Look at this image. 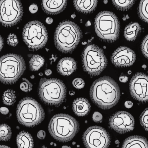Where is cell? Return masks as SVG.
I'll use <instances>...</instances> for the list:
<instances>
[{
	"instance_id": "50",
	"label": "cell",
	"mask_w": 148,
	"mask_h": 148,
	"mask_svg": "<svg viewBox=\"0 0 148 148\" xmlns=\"http://www.w3.org/2000/svg\"><path fill=\"white\" fill-rule=\"evenodd\" d=\"M34 75H32L31 76V77H30V78H31V79H34Z\"/></svg>"
},
{
	"instance_id": "43",
	"label": "cell",
	"mask_w": 148,
	"mask_h": 148,
	"mask_svg": "<svg viewBox=\"0 0 148 148\" xmlns=\"http://www.w3.org/2000/svg\"><path fill=\"white\" fill-rule=\"evenodd\" d=\"M0 148H10L8 146H3V145H0Z\"/></svg>"
},
{
	"instance_id": "38",
	"label": "cell",
	"mask_w": 148,
	"mask_h": 148,
	"mask_svg": "<svg viewBox=\"0 0 148 148\" xmlns=\"http://www.w3.org/2000/svg\"><path fill=\"white\" fill-rule=\"evenodd\" d=\"M53 20L51 17H48L46 19V22L48 24L53 23Z\"/></svg>"
},
{
	"instance_id": "30",
	"label": "cell",
	"mask_w": 148,
	"mask_h": 148,
	"mask_svg": "<svg viewBox=\"0 0 148 148\" xmlns=\"http://www.w3.org/2000/svg\"><path fill=\"white\" fill-rule=\"evenodd\" d=\"M141 48L143 55L148 59V34L143 39L142 43Z\"/></svg>"
},
{
	"instance_id": "17",
	"label": "cell",
	"mask_w": 148,
	"mask_h": 148,
	"mask_svg": "<svg viewBox=\"0 0 148 148\" xmlns=\"http://www.w3.org/2000/svg\"><path fill=\"white\" fill-rule=\"evenodd\" d=\"M90 103L85 98H77L73 103V111L78 116H84L88 115L90 111Z\"/></svg>"
},
{
	"instance_id": "19",
	"label": "cell",
	"mask_w": 148,
	"mask_h": 148,
	"mask_svg": "<svg viewBox=\"0 0 148 148\" xmlns=\"http://www.w3.org/2000/svg\"><path fill=\"white\" fill-rule=\"evenodd\" d=\"M97 0L74 1L73 3L76 9L84 14H89L93 12L97 6Z\"/></svg>"
},
{
	"instance_id": "31",
	"label": "cell",
	"mask_w": 148,
	"mask_h": 148,
	"mask_svg": "<svg viewBox=\"0 0 148 148\" xmlns=\"http://www.w3.org/2000/svg\"><path fill=\"white\" fill-rule=\"evenodd\" d=\"M73 85L77 89H82L85 86V82L83 79L80 78H76L73 81Z\"/></svg>"
},
{
	"instance_id": "18",
	"label": "cell",
	"mask_w": 148,
	"mask_h": 148,
	"mask_svg": "<svg viewBox=\"0 0 148 148\" xmlns=\"http://www.w3.org/2000/svg\"><path fill=\"white\" fill-rule=\"evenodd\" d=\"M122 148H148V141L142 136H133L125 140Z\"/></svg>"
},
{
	"instance_id": "29",
	"label": "cell",
	"mask_w": 148,
	"mask_h": 148,
	"mask_svg": "<svg viewBox=\"0 0 148 148\" xmlns=\"http://www.w3.org/2000/svg\"><path fill=\"white\" fill-rule=\"evenodd\" d=\"M7 43L12 47L17 46L18 43V39L17 36L14 34H10L7 38Z\"/></svg>"
},
{
	"instance_id": "28",
	"label": "cell",
	"mask_w": 148,
	"mask_h": 148,
	"mask_svg": "<svg viewBox=\"0 0 148 148\" xmlns=\"http://www.w3.org/2000/svg\"><path fill=\"white\" fill-rule=\"evenodd\" d=\"M20 87L22 91L28 93L32 90L33 85L27 79L23 78L22 81L20 84Z\"/></svg>"
},
{
	"instance_id": "48",
	"label": "cell",
	"mask_w": 148,
	"mask_h": 148,
	"mask_svg": "<svg viewBox=\"0 0 148 148\" xmlns=\"http://www.w3.org/2000/svg\"><path fill=\"white\" fill-rule=\"evenodd\" d=\"M103 2H104V3H105V4H107L108 3V1H107V0H105V1H103Z\"/></svg>"
},
{
	"instance_id": "33",
	"label": "cell",
	"mask_w": 148,
	"mask_h": 148,
	"mask_svg": "<svg viewBox=\"0 0 148 148\" xmlns=\"http://www.w3.org/2000/svg\"><path fill=\"white\" fill-rule=\"evenodd\" d=\"M29 12L32 14H35L36 13L38 10V7L37 4L35 3H33L29 6Z\"/></svg>"
},
{
	"instance_id": "7",
	"label": "cell",
	"mask_w": 148,
	"mask_h": 148,
	"mask_svg": "<svg viewBox=\"0 0 148 148\" xmlns=\"http://www.w3.org/2000/svg\"><path fill=\"white\" fill-rule=\"evenodd\" d=\"M25 61L21 55L7 54L0 58V81L5 84L15 83L26 70Z\"/></svg>"
},
{
	"instance_id": "14",
	"label": "cell",
	"mask_w": 148,
	"mask_h": 148,
	"mask_svg": "<svg viewBox=\"0 0 148 148\" xmlns=\"http://www.w3.org/2000/svg\"><path fill=\"white\" fill-rule=\"evenodd\" d=\"M136 55L132 50L127 47H121L112 54V63L118 67H126L132 66L136 61Z\"/></svg>"
},
{
	"instance_id": "49",
	"label": "cell",
	"mask_w": 148,
	"mask_h": 148,
	"mask_svg": "<svg viewBox=\"0 0 148 148\" xmlns=\"http://www.w3.org/2000/svg\"><path fill=\"white\" fill-rule=\"evenodd\" d=\"M39 75L40 76H43V74H42V73H40L39 74Z\"/></svg>"
},
{
	"instance_id": "46",
	"label": "cell",
	"mask_w": 148,
	"mask_h": 148,
	"mask_svg": "<svg viewBox=\"0 0 148 148\" xmlns=\"http://www.w3.org/2000/svg\"><path fill=\"white\" fill-rule=\"evenodd\" d=\"M62 148H71V147H69V146H62Z\"/></svg>"
},
{
	"instance_id": "35",
	"label": "cell",
	"mask_w": 148,
	"mask_h": 148,
	"mask_svg": "<svg viewBox=\"0 0 148 148\" xmlns=\"http://www.w3.org/2000/svg\"><path fill=\"white\" fill-rule=\"evenodd\" d=\"M0 113L3 115H7L9 113V110L8 108L2 107L0 108Z\"/></svg>"
},
{
	"instance_id": "3",
	"label": "cell",
	"mask_w": 148,
	"mask_h": 148,
	"mask_svg": "<svg viewBox=\"0 0 148 148\" xmlns=\"http://www.w3.org/2000/svg\"><path fill=\"white\" fill-rule=\"evenodd\" d=\"M79 125L73 116L66 114H58L52 117L49 124L50 135L61 142L71 140L78 133Z\"/></svg>"
},
{
	"instance_id": "42",
	"label": "cell",
	"mask_w": 148,
	"mask_h": 148,
	"mask_svg": "<svg viewBox=\"0 0 148 148\" xmlns=\"http://www.w3.org/2000/svg\"><path fill=\"white\" fill-rule=\"evenodd\" d=\"M129 18V17L128 15H127L124 16L123 17V21H126V20L128 19Z\"/></svg>"
},
{
	"instance_id": "1",
	"label": "cell",
	"mask_w": 148,
	"mask_h": 148,
	"mask_svg": "<svg viewBox=\"0 0 148 148\" xmlns=\"http://www.w3.org/2000/svg\"><path fill=\"white\" fill-rule=\"evenodd\" d=\"M90 96L92 102L100 108L108 109L114 107L121 96L120 88L111 77L104 76L93 83Z\"/></svg>"
},
{
	"instance_id": "39",
	"label": "cell",
	"mask_w": 148,
	"mask_h": 148,
	"mask_svg": "<svg viewBox=\"0 0 148 148\" xmlns=\"http://www.w3.org/2000/svg\"><path fill=\"white\" fill-rule=\"evenodd\" d=\"M3 46V40L2 36L0 35V51L2 49Z\"/></svg>"
},
{
	"instance_id": "24",
	"label": "cell",
	"mask_w": 148,
	"mask_h": 148,
	"mask_svg": "<svg viewBox=\"0 0 148 148\" xmlns=\"http://www.w3.org/2000/svg\"><path fill=\"white\" fill-rule=\"evenodd\" d=\"M112 3L114 6L119 10L126 11L130 9L135 3L134 0L130 1H121V0H113Z\"/></svg>"
},
{
	"instance_id": "47",
	"label": "cell",
	"mask_w": 148,
	"mask_h": 148,
	"mask_svg": "<svg viewBox=\"0 0 148 148\" xmlns=\"http://www.w3.org/2000/svg\"><path fill=\"white\" fill-rule=\"evenodd\" d=\"M115 143L117 144V145H119V144H120V142L118 140H116L115 141Z\"/></svg>"
},
{
	"instance_id": "6",
	"label": "cell",
	"mask_w": 148,
	"mask_h": 148,
	"mask_svg": "<svg viewBox=\"0 0 148 148\" xmlns=\"http://www.w3.org/2000/svg\"><path fill=\"white\" fill-rule=\"evenodd\" d=\"M16 117L20 124L33 127L42 122L45 118V112L37 101L27 97L19 102L16 108Z\"/></svg>"
},
{
	"instance_id": "9",
	"label": "cell",
	"mask_w": 148,
	"mask_h": 148,
	"mask_svg": "<svg viewBox=\"0 0 148 148\" xmlns=\"http://www.w3.org/2000/svg\"><path fill=\"white\" fill-rule=\"evenodd\" d=\"M22 35L23 41L32 51L39 50L45 47L48 39L47 28L37 21L27 23L23 28Z\"/></svg>"
},
{
	"instance_id": "13",
	"label": "cell",
	"mask_w": 148,
	"mask_h": 148,
	"mask_svg": "<svg viewBox=\"0 0 148 148\" xmlns=\"http://www.w3.org/2000/svg\"><path fill=\"white\" fill-rule=\"evenodd\" d=\"M109 125L111 129L119 134L130 132L134 128L135 120L131 114L126 111H118L111 116Z\"/></svg>"
},
{
	"instance_id": "34",
	"label": "cell",
	"mask_w": 148,
	"mask_h": 148,
	"mask_svg": "<svg viewBox=\"0 0 148 148\" xmlns=\"http://www.w3.org/2000/svg\"><path fill=\"white\" fill-rule=\"evenodd\" d=\"M37 137L40 140H43L46 136V133L44 130H40L37 133Z\"/></svg>"
},
{
	"instance_id": "15",
	"label": "cell",
	"mask_w": 148,
	"mask_h": 148,
	"mask_svg": "<svg viewBox=\"0 0 148 148\" xmlns=\"http://www.w3.org/2000/svg\"><path fill=\"white\" fill-rule=\"evenodd\" d=\"M42 7L43 11L50 15H56L62 12L67 4L66 0L42 1Z\"/></svg>"
},
{
	"instance_id": "45",
	"label": "cell",
	"mask_w": 148,
	"mask_h": 148,
	"mask_svg": "<svg viewBox=\"0 0 148 148\" xmlns=\"http://www.w3.org/2000/svg\"><path fill=\"white\" fill-rule=\"evenodd\" d=\"M71 18H73V19H74V18L76 17V15L75 14H73L71 15Z\"/></svg>"
},
{
	"instance_id": "22",
	"label": "cell",
	"mask_w": 148,
	"mask_h": 148,
	"mask_svg": "<svg viewBox=\"0 0 148 148\" xmlns=\"http://www.w3.org/2000/svg\"><path fill=\"white\" fill-rule=\"evenodd\" d=\"M45 60L43 57L39 55L33 56L29 61V68L33 71H38L44 65Z\"/></svg>"
},
{
	"instance_id": "37",
	"label": "cell",
	"mask_w": 148,
	"mask_h": 148,
	"mask_svg": "<svg viewBox=\"0 0 148 148\" xmlns=\"http://www.w3.org/2000/svg\"><path fill=\"white\" fill-rule=\"evenodd\" d=\"M133 105H134V104H133V103L130 101H127L125 102V103H124L125 107L128 109L131 108L133 107Z\"/></svg>"
},
{
	"instance_id": "41",
	"label": "cell",
	"mask_w": 148,
	"mask_h": 148,
	"mask_svg": "<svg viewBox=\"0 0 148 148\" xmlns=\"http://www.w3.org/2000/svg\"><path fill=\"white\" fill-rule=\"evenodd\" d=\"M91 24V23L90 21H88L87 22V23H86V24H85V26H86V27H89V26H90Z\"/></svg>"
},
{
	"instance_id": "40",
	"label": "cell",
	"mask_w": 148,
	"mask_h": 148,
	"mask_svg": "<svg viewBox=\"0 0 148 148\" xmlns=\"http://www.w3.org/2000/svg\"><path fill=\"white\" fill-rule=\"evenodd\" d=\"M52 74V71L50 69H47V70H45V74L46 75L48 76L50 75L51 74Z\"/></svg>"
},
{
	"instance_id": "2",
	"label": "cell",
	"mask_w": 148,
	"mask_h": 148,
	"mask_svg": "<svg viewBox=\"0 0 148 148\" xmlns=\"http://www.w3.org/2000/svg\"><path fill=\"white\" fill-rule=\"evenodd\" d=\"M82 37V31L78 25L70 21H63L56 30L55 45L62 53H70L77 47Z\"/></svg>"
},
{
	"instance_id": "5",
	"label": "cell",
	"mask_w": 148,
	"mask_h": 148,
	"mask_svg": "<svg viewBox=\"0 0 148 148\" xmlns=\"http://www.w3.org/2000/svg\"><path fill=\"white\" fill-rule=\"evenodd\" d=\"M95 28L97 36L105 42H114L119 38L120 22L113 12L103 11L98 13L95 18Z\"/></svg>"
},
{
	"instance_id": "16",
	"label": "cell",
	"mask_w": 148,
	"mask_h": 148,
	"mask_svg": "<svg viewBox=\"0 0 148 148\" xmlns=\"http://www.w3.org/2000/svg\"><path fill=\"white\" fill-rule=\"evenodd\" d=\"M57 69L60 74L64 76H69L76 70V62L72 57H64L59 61Z\"/></svg>"
},
{
	"instance_id": "4",
	"label": "cell",
	"mask_w": 148,
	"mask_h": 148,
	"mask_svg": "<svg viewBox=\"0 0 148 148\" xmlns=\"http://www.w3.org/2000/svg\"><path fill=\"white\" fill-rule=\"evenodd\" d=\"M39 97L49 106L59 107L65 102L66 88L65 84L56 78H42L38 88Z\"/></svg>"
},
{
	"instance_id": "12",
	"label": "cell",
	"mask_w": 148,
	"mask_h": 148,
	"mask_svg": "<svg viewBox=\"0 0 148 148\" xmlns=\"http://www.w3.org/2000/svg\"><path fill=\"white\" fill-rule=\"evenodd\" d=\"M130 90L134 99L140 102H148V76L142 73L136 74L130 83Z\"/></svg>"
},
{
	"instance_id": "8",
	"label": "cell",
	"mask_w": 148,
	"mask_h": 148,
	"mask_svg": "<svg viewBox=\"0 0 148 148\" xmlns=\"http://www.w3.org/2000/svg\"><path fill=\"white\" fill-rule=\"evenodd\" d=\"M84 70L90 76L99 75L108 66L103 50L95 44L87 46L82 54Z\"/></svg>"
},
{
	"instance_id": "51",
	"label": "cell",
	"mask_w": 148,
	"mask_h": 148,
	"mask_svg": "<svg viewBox=\"0 0 148 148\" xmlns=\"http://www.w3.org/2000/svg\"><path fill=\"white\" fill-rule=\"evenodd\" d=\"M41 148H48L47 147H44V146H43V147H42Z\"/></svg>"
},
{
	"instance_id": "26",
	"label": "cell",
	"mask_w": 148,
	"mask_h": 148,
	"mask_svg": "<svg viewBox=\"0 0 148 148\" xmlns=\"http://www.w3.org/2000/svg\"><path fill=\"white\" fill-rule=\"evenodd\" d=\"M12 136L11 128L6 124L0 125V141H8Z\"/></svg>"
},
{
	"instance_id": "10",
	"label": "cell",
	"mask_w": 148,
	"mask_h": 148,
	"mask_svg": "<svg viewBox=\"0 0 148 148\" xmlns=\"http://www.w3.org/2000/svg\"><path fill=\"white\" fill-rule=\"evenodd\" d=\"M23 15V9L20 1H0V22L4 27L14 26L21 20Z\"/></svg>"
},
{
	"instance_id": "36",
	"label": "cell",
	"mask_w": 148,
	"mask_h": 148,
	"mask_svg": "<svg viewBox=\"0 0 148 148\" xmlns=\"http://www.w3.org/2000/svg\"><path fill=\"white\" fill-rule=\"evenodd\" d=\"M119 81L120 82L123 83H127L128 81V77L125 75L121 76L120 78H119Z\"/></svg>"
},
{
	"instance_id": "21",
	"label": "cell",
	"mask_w": 148,
	"mask_h": 148,
	"mask_svg": "<svg viewBox=\"0 0 148 148\" xmlns=\"http://www.w3.org/2000/svg\"><path fill=\"white\" fill-rule=\"evenodd\" d=\"M141 30V27L138 23H131L124 29V37L128 41H133L137 38Z\"/></svg>"
},
{
	"instance_id": "25",
	"label": "cell",
	"mask_w": 148,
	"mask_h": 148,
	"mask_svg": "<svg viewBox=\"0 0 148 148\" xmlns=\"http://www.w3.org/2000/svg\"><path fill=\"white\" fill-rule=\"evenodd\" d=\"M138 13L140 18L148 23V0L140 2L138 8Z\"/></svg>"
},
{
	"instance_id": "44",
	"label": "cell",
	"mask_w": 148,
	"mask_h": 148,
	"mask_svg": "<svg viewBox=\"0 0 148 148\" xmlns=\"http://www.w3.org/2000/svg\"><path fill=\"white\" fill-rule=\"evenodd\" d=\"M75 92H74V91H71L69 92V94H70V95L73 96L75 95Z\"/></svg>"
},
{
	"instance_id": "11",
	"label": "cell",
	"mask_w": 148,
	"mask_h": 148,
	"mask_svg": "<svg viewBox=\"0 0 148 148\" xmlns=\"http://www.w3.org/2000/svg\"><path fill=\"white\" fill-rule=\"evenodd\" d=\"M82 140L86 148H108L111 142L107 130L98 126L88 128L84 133Z\"/></svg>"
},
{
	"instance_id": "32",
	"label": "cell",
	"mask_w": 148,
	"mask_h": 148,
	"mask_svg": "<svg viewBox=\"0 0 148 148\" xmlns=\"http://www.w3.org/2000/svg\"><path fill=\"white\" fill-rule=\"evenodd\" d=\"M93 121L95 123H101L102 121L103 116L101 113L95 112L93 114L92 116Z\"/></svg>"
},
{
	"instance_id": "20",
	"label": "cell",
	"mask_w": 148,
	"mask_h": 148,
	"mask_svg": "<svg viewBox=\"0 0 148 148\" xmlns=\"http://www.w3.org/2000/svg\"><path fill=\"white\" fill-rule=\"evenodd\" d=\"M18 148H33L34 140L31 135L26 131L20 132L16 138Z\"/></svg>"
},
{
	"instance_id": "27",
	"label": "cell",
	"mask_w": 148,
	"mask_h": 148,
	"mask_svg": "<svg viewBox=\"0 0 148 148\" xmlns=\"http://www.w3.org/2000/svg\"><path fill=\"white\" fill-rule=\"evenodd\" d=\"M140 122L143 127L146 131H148V107L142 113L140 117Z\"/></svg>"
},
{
	"instance_id": "23",
	"label": "cell",
	"mask_w": 148,
	"mask_h": 148,
	"mask_svg": "<svg viewBox=\"0 0 148 148\" xmlns=\"http://www.w3.org/2000/svg\"><path fill=\"white\" fill-rule=\"evenodd\" d=\"M16 98L15 92L12 89H8L3 94V102L7 106H11L16 102Z\"/></svg>"
}]
</instances>
